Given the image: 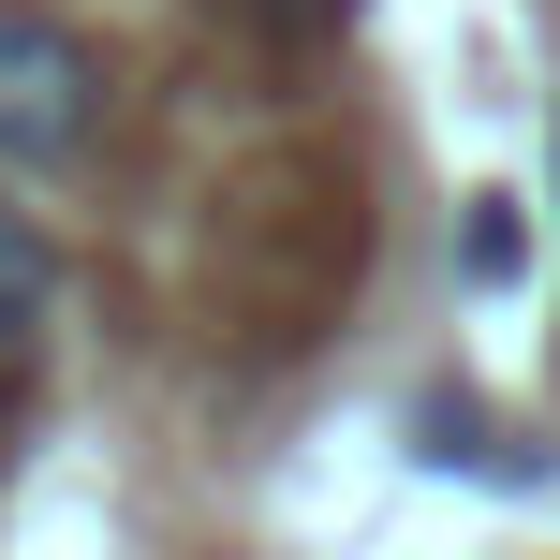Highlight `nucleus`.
Wrapping results in <instances>:
<instances>
[{
    "mask_svg": "<svg viewBox=\"0 0 560 560\" xmlns=\"http://www.w3.org/2000/svg\"><path fill=\"white\" fill-rule=\"evenodd\" d=\"M45 325H59V236L30 207H0V369L45 354Z\"/></svg>",
    "mask_w": 560,
    "mask_h": 560,
    "instance_id": "obj_2",
    "label": "nucleus"
},
{
    "mask_svg": "<svg viewBox=\"0 0 560 560\" xmlns=\"http://www.w3.org/2000/svg\"><path fill=\"white\" fill-rule=\"evenodd\" d=\"M89 118H104V74H89V45L59 15H30V0H0V177H45L89 148Z\"/></svg>",
    "mask_w": 560,
    "mask_h": 560,
    "instance_id": "obj_1",
    "label": "nucleus"
}]
</instances>
